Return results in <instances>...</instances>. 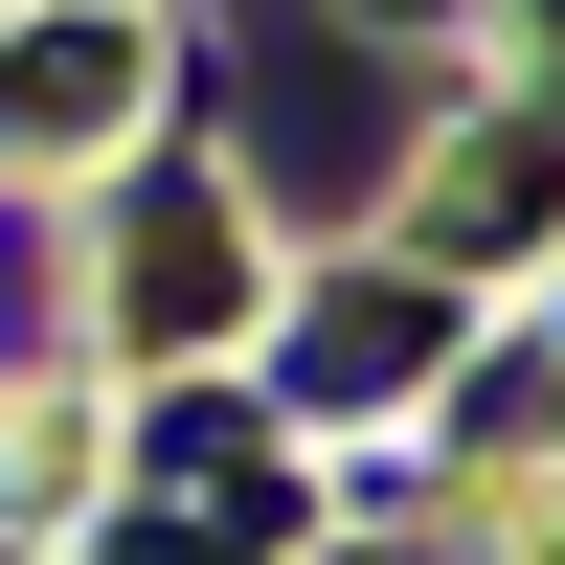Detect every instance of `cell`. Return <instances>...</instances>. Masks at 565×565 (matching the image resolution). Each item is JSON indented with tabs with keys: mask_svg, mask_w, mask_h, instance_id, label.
<instances>
[{
	"mask_svg": "<svg viewBox=\"0 0 565 565\" xmlns=\"http://www.w3.org/2000/svg\"><path fill=\"white\" fill-rule=\"evenodd\" d=\"M0 68H23V90H0L23 136H114V114H136V23H23Z\"/></svg>",
	"mask_w": 565,
	"mask_h": 565,
	"instance_id": "1",
	"label": "cell"
}]
</instances>
